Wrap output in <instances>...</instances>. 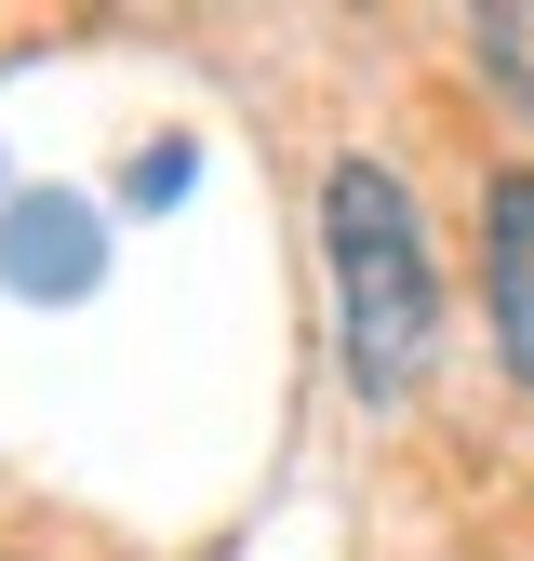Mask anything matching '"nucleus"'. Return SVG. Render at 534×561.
Instances as JSON below:
<instances>
[{"instance_id": "1", "label": "nucleus", "mask_w": 534, "mask_h": 561, "mask_svg": "<svg viewBox=\"0 0 534 561\" xmlns=\"http://www.w3.org/2000/svg\"><path fill=\"white\" fill-rule=\"evenodd\" d=\"M321 267H334V347H348V388L400 401L441 347V267L415 228V187L387 161H334L321 174Z\"/></svg>"}, {"instance_id": "2", "label": "nucleus", "mask_w": 534, "mask_h": 561, "mask_svg": "<svg viewBox=\"0 0 534 561\" xmlns=\"http://www.w3.org/2000/svg\"><path fill=\"white\" fill-rule=\"evenodd\" d=\"M481 295H495L508 375L534 388V174H495V187H481Z\"/></svg>"}, {"instance_id": "3", "label": "nucleus", "mask_w": 534, "mask_h": 561, "mask_svg": "<svg viewBox=\"0 0 534 561\" xmlns=\"http://www.w3.org/2000/svg\"><path fill=\"white\" fill-rule=\"evenodd\" d=\"M94 254H107V241H94L81 201H14V215H0V267H14L27 295H40V280H54V295H81Z\"/></svg>"}, {"instance_id": "4", "label": "nucleus", "mask_w": 534, "mask_h": 561, "mask_svg": "<svg viewBox=\"0 0 534 561\" xmlns=\"http://www.w3.org/2000/svg\"><path fill=\"white\" fill-rule=\"evenodd\" d=\"M467 54H481V81L534 121V0H508V14H481V27H467Z\"/></svg>"}]
</instances>
